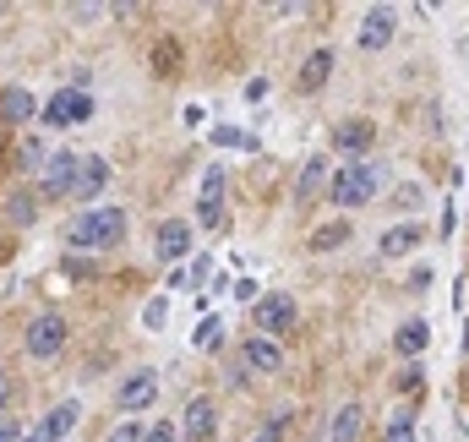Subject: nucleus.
I'll list each match as a JSON object with an SVG mask.
<instances>
[{
	"instance_id": "1",
	"label": "nucleus",
	"mask_w": 469,
	"mask_h": 442,
	"mask_svg": "<svg viewBox=\"0 0 469 442\" xmlns=\"http://www.w3.org/2000/svg\"><path fill=\"white\" fill-rule=\"evenodd\" d=\"M120 235H126V213H120V208H93V213H82V219H71V224H66V241H71L76 252L115 246Z\"/></svg>"
},
{
	"instance_id": "2",
	"label": "nucleus",
	"mask_w": 469,
	"mask_h": 442,
	"mask_svg": "<svg viewBox=\"0 0 469 442\" xmlns=\"http://www.w3.org/2000/svg\"><path fill=\"white\" fill-rule=\"evenodd\" d=\"M377 191H382V164H372V159L344 164V170L333 175V202H339V208H366Z\"/></svg>"
},
{
	"instance_id": "3",
	"label": "nucleus",
	"mask_w": 469,
	"mask_h": 442,
	"mask_svg": "<svg viewBox=\"0 0 469 442\" xmlns=\"http://www.w3.org/2000/svg\"><path fill=\"white\" fill-rule=\"evenodd\" d=\"M60 344H66V317H60V312H44V317L27 323V355H33V361L60 355Z\"/></svg>"
},
{
	"instance_id": "4",
	"label": "nucleus",
	"mask_w": 469,
	"mask_h": 442,
	"mask_svg": "<svg viewBox=\"0 0 469 442\" xmlns=\"http://www.w3.org/2000/svg\"><path fill=\"white\" fill-rule=\"evenodd\" d=\"M333 148H339L350 164H361V159H366V148H377V126H372V120H361V115H355V120H339V126H333Z\"/></svg>"
},
{
	"instance_id": "5",
	"label": "nucleus",
	"mask_w": 469,
	"mask_h": 442,
	"mask_svg": "<svg viewBox=\"0 0 469 442\" xmlns=\"http://www.w3.org/2000/svg\"><path fill=\"white\" fill-rule=\"evenodd\" d=\"M251 323H257V334H262V339H273V334H284V328L295 323V301H290V295H257Z\"/></svg>"
},
{
	"instance_id": "6",
	"label": "nucleus",
	"mask_w": 469,
	"mask_h": 442,
	"mask_svg": "<svg viewBox=\"0 0 469 442\" xmlns=\"http://www.w3.org/2000/svg\"><path fill=\"white\" fill-rule=\"evenodd\" d=\"M158 399V366H137L120 388H115V405L120 410H148Z\"/></svg>"
},
{
	"instance_id": "7",
	"label": "nucleus",
	"mask_w": 469,
	"mask_h": 442,
	"mask_svg": "<svg viewBox=\"0 0 469 442\" xmlns=\"http://www.w3.org/2000/svg\"><path fill=\"white\" fill-rule=\"evenodd\" d=\"M93 115V98L82 93V87H60L49 104H44V120L49 126H76V120H87Z\"/></svg>"
},
{
	"instance_id": "8",
	"label": "nucleus",
	"mask_w": 469,
	"mask_h": 442,
	"mask_svg": "<svg viewBox=\"0 0 469 442\" xmlns=\"http://www.w3.org/2000/svg\"><path fill=\"white\" fill-rule=\"evenodd\" d=\"M76 164H82V153H71V148H55V153H49V164H44V191H49V197H71Z\"/></svg>"
},
{
	"instance_id": "9",
	"label": "nucleus",
	"mask_w": 469,
	"mask_h": 442,
	"mask_svg": "<svg viewBox=\"0 0 469 442\" xmlns=\"http://www.w3.org/2000/svg\"><path fill=\"white\" fill-rule=\"evenodd\" d=\"M104 186H109V164H104V159H93V153H82L76 180H71V197H76V202H93Z\"/></svg>"
},
{
	"instance_id": "10",
	"label": "nucleus",
	"mask_w": 469,
	"mask_h": 442,
	"mask_svg": "<svg viewBox=\"0 0 469 442\" xmlns=\"http://www.w3.org/2000/svg\"><path fill=\"white\" fill-rule=\"evenodd\" d=\"M153 252H158V262H180V257L191 252V224H186V219H169V224H158V235H153Z\"/></svg>"
},
{
	"instance_id": "11",
	"label": "nucleus",
	"mask_w": 469,
	"mask_h": 442,
	"mask_svg": "<svg viewBox=\"0 0 469 442\" xmlns=\"http://www.w3.org/2000/svg\"><path fill=\"white\" fill-rule=\"evenodd\" d=\"M421 241H426V224L404 219V224H393V230L377 241V257H410V252H421Z\"/></svg>"
},
{
	"instance_id": "12",
	"label": "nucleus",
	"mask_w": 469,
	"mask_h": 442,
	"mask_svg": "<svg viewBox=\"0 0 469 442\" xmlns=\"http://www.w3.org/2000/svg\"><path fill=\"white\" fill-rule=\"evenodd\" d=\"M180 432L191 442H208L213 432H219V410H213V399L208 394H197L191 405H186V421H180Z\"/></svg>"
},
{
	"instance_id": "13",
	"label": "nucleus",
	"mask_w": 469,
	"mask_h": 442,
	"mask_svg": "<svg viewBox=\"0 0 469 442\" xmlns=\"http://www.w3.org/2000/svg\"><path fill=\"white\" fill-rule=\"evenodd\" d=\"M361 432H366V405H339L333 410V421H328V442H361Z\"/></svg>"
},
{
	"instance_id": "14",
	"label": "nucleus",
	"mask_w": 469,
	"mask_h": 442,
	"mask_svg": "<svg viewBox=\"0 0 469 442\" xmlns=\"http://www.w3.org/2000/svg\"><path fill=\"white\" fill-rule=\"evenodd\" d=\"M246 366H257L262 377L284 372V350H279V339H262V334H251V339H246Z\"/></svg>"
},
{
	"instance_id": "15",
	"label": "nucleus",
	"mask_w": 469,
	"mask_h": 442,
	"mask_svg": "<svg viewBox=\"0 0 469 442\" xmlns=\"http://www.w3.org/2000/svg\"><path fill=\"white\" fill-rule=\"evenodd\" d=\"M393 5H377V11H366V22H361V49H382L388 38H393Z\"/></svg>"
},
{
	"instance_id": "16",
	"label": "nucleus",
	"mask_w": 469,
	"mask_h": 442,
	"mask_svg": "<svg viewBox=\"0 0 469 442\" xmlns=\"http://www.w3.org/2000/svg\"><path fill=\"white\" fill-rule=\"evenodd\" d=\"M426 344H432V323H426V317H410V323H399V334H393V350H399L404 361H415Z\"/></svg>"
},
{
	"instance_id": "17",
	"label": "nucleus",
	"mask_w": 469,
	"mask_h": 442,
	"mask_svg": "<svg viewBox=\"0 0 469 442\" xmlns=\"http://www.w3.org/2000/svg\"><path fill=\"white\" fill-rule=\"evenodd\" d=\"M76 416H82V410H76V399H66V405H55V410L44 416V427H38L33 437H38V442H60V437H71Z\"/></svg>"
},
{
	"instance_id": "18",
	"label": "nucleus",
	"mask_w": 469,
	"mask_h": 442,
	"mask_svg": "<svg viewBox=\"0 0 469 442\" xmlns=\"http://www.w3.org/2000/svg\"><path fill=\"white\" fill-rule=\"evenodd\" d=\"M328 175H333V164H328V153H317V159H306V170H301V180H295V197H301V202H311V197H322V186H328Z\"/></svg>"
},
{
	"instance_id": "19",
	"label": "nucleus",
	"mask_w": 469,
	"mask_h": 442,
	"mask_svg": "<svg viewBox=\"0 0 469 442\" xmlns=\"http://www.w3.org/2000/svg\"><path fill=\"white\" fill-rule=\"evenodd\" d=\"M328 77H333V49H311V55H306V66H301V87H306V93H317Z\"/></svg>"
},
{
	"instance_id": "20",
	"label": "nucleus",
	"mask_w": 469,
	"mask_h": 442,
	"mask_svg": "<svg viewBox=\"0 0 469 442\" xmlns=\"http://www.w3.org/2000/svg\"><path fill=\"white\" fill-rule=\"evenodd\" d=\"M38 115V98L27 87H5L0 93V120H33Z\"/></svg>"
},
{
	"instance_id": "21",
	"label": "nucleus",
	"mask_w": 469,
	"mask_h": 442,
	"mask_svg": "<svg viewBox=\"0 0 469 442\" xmlns=\"http://www.w3.org/2000/svg\"><path fill=\"white\" fill-rule=\"evenodd\" d=\"M355 230H350V219H333V224H317L311 230V252H333V246H344Z\"/></svg>"
},
{
	"instance_id": "22",
	"label": "nucleus",
	"mask_w": 469,
	"mask_h": 442,
	"mask_svg": "<svg viewBox=\"0 0 469 442\" xmlns=\"http://www.w3.org/2000/svg\"><path fill=\"white\" fill-rule=\"evenodd\" d=\"M388 442H415V405H399L388 421Z\"/></svg>"
},
{
	"instance_id": "23",
	"label": "nucleus",
	"mask_w": 469,
	"mask_h": 442,
	"mask_svg": "<svg viewBox=\"0 0 469 442\" xmlns=\"http://www.w3.org/2000/svg\"><path fill=\"white\" fill-rule=\"evenodd\" d=\"M197 202H224V170H219V164L202 175V191H197Z\"/></svg>"
},
{
	"instance_id": "24",
	"label": "nucleus",
	"mask_w": 469,
	"mask_h": 442,
	"mask_svg": "<svg viewBox=\"0 0 469 442\" xmlns=\"http://www.w3.org/2000/svg\"><path fill=\"white\" fill-rule=\"evenodd\" d=\"M33 213H38L33 197H11V202H5V219H11V224H33Z\"/></svg>"
},
{
	"instance_id": "25",
	"label": "nucleus",
	"mask_w": 469,
	"mask_h": 442,
	"mask_svg": "<svg viewBox=\"0 0 469 442\" xmlns=\"http://www.w3.org/2000/svg\"><path fill=\"white\" fill-rule=\"evenodd\" d=\"M44 164H49V153H44V142H33V137H27V142H22V170L33 175V170H44Z\"/></svg>"
},
{
	"instance_id": "26",
	"label": "nucleus",
	"mask_w": 469,
	"mask_h": 442,
	"mask_svg": "<svg viewBox=\"0 0 469 442\" xmlns=\"http://www.w3.org/2000/svg\"><path fill=\"white\" fill-rule=\"evenodd\" d=\"M197 224L202 230H219L224 224V202H197Z\"/></svg>"
},
{
	"instance_id": "27",
	"label": "nucleus",
	"mask_w": 469,
	"mask_h": 442,
	"mask_svg": "<svg viewBox=\"0 0 469 442\" xmlns=\"http://www.w3.org/2000/svg\"><path fill=\"white\" fill-rule=\"evenodd\" d=\"M284 427H290V410H279V416H273V421H268L251 442H284Z\"/></svg>"
},
{
	"instance_id": "28",
	"label": "nucleus",
	"mask_w": 469,
	"mask_h": 442,
	"mask_svg": "<svg viewBox=\"0 0 469 442\" xmlns=\"http://www.w3.org/2000/svg\"><path fill=\"white\" fill-rule=\"evenodd\" d=\"M142 442H180V427H169V421H158V427H148Z\"/></svg>"
},
{
	"instance_id": "29",
	"label": "nucleus",
	"mask_w": 469,
	"mask_h": 442,
	"mask_svg": "<svg viewBox=\"0 0 469 442\" xmlns=\"http://www.w3.org/2000/svg\"><path fill=\"white\" fill-rule=\"evenodd\" d=\"M213 344H219V323H213V317H208V323H202V328H197V350H213Z\"/></svg>"
},
{
	"instance_id": "30",
	"label": "nucleus",
	"mask_w": 469,
	"mask_h": 442,
	"mask_svg": "<svg viewBox=\"0 0 469 442\" xmlns=\"http://www.w3.org/2000/svg\"><path fill=\"white\" fill-rule=\"evenodd\" d=\"M109 442H142V427H137V421H120V427L109 432Z\"/></svg>"
},
{
	"instance_id": "31",
	"label": "nucleus",
	"mask_w": 469,
	"mask_h": 442,
	"mask_svg": "<svg viewBox=\"0 0 469 442\" xmlns=\"http://www.w3.org/2000/svg\"><path fill=\"white\" fill-rule=\"evenodd\" d=\"M164 312H169L164 301H148V312H142V323H148V328H164Z\"/></svg>"
},
{
	"instance_id": "32",
	"label": "nucleus",
	"mask_w": 469,
	"mask_h": 442,
	"mask_svg": "<svg viewBox=\"0 0 469 442\" xmlns=\"http://www.w3.org/2000/svg\"><path fill=\"white\" fill-rule=\"evenodd\" d=\"M399 202L404 208H421V186H399Z\"/></svg>"
},
{
	"instance_id": "33",
	"label": "nucleus",
	"mask_w": 469,
	"mask_h": 442,
	"mask_svg": "<svg viewBox=\"0 0 469 442\" xmlns=\"http://www.w3.org/2000/svg\"><path fill=\"white\" fill-rule=\"evenodd\" d=\"M202 279H208V257H197V262H191V273H186V284H202Z\"/></svg>"
},
{
	"instance_id": "34",
	"label": "nucleus",
	"mask_w": 469,
	"mask_h": 442,
	"mask_svg": "<svg viewBox=\"0 0 469 442\" xmlns=\"http://www.w3.org/2000/svg\"><path fill=\"white\" fill-rule=\"evenodd\" d=\"M399 388H404V394H410V388H421V372H415V366H404V372H399Z\"/></svg>"
},
{
	"instance_id": "35",
	"label": "nucleus",
	"mask_w": 469,
	"mask_h": 442,
	"mask_svg": "<svg viewBox=\"0 0 469 442\" xmlns=\"http://www.w3.org/2000/svg\"><path fill=\"white\" fill-rule=\"evenodd\" d=\"M0 442H22V432H16L11 421H0Z\"/></svg>"
},
{
	"instance_id": "36",
	"label": "nucleus",
	"mask_w": 469,
	"mask_h": 442,
	"mask_svg": "<svg viewBox=\"0 0 469 442\" xmlns=\"http://www.w3.org/2000/svg\"><path fill=\"white\" fill-rule=\"evenodd\" d=\"M464 361H469V317H464Z\"/></svg>"
},
{
	"instance_id": "37",
	"label": "nucleus",
	"mask_w": 469,
	"mask_h": 442,
	"mask_svg": "<svg viewBox=\"0 0 469 442\" xmlns=\"http://www.w3.org/2000/svg\"><path fill=\"white\" fill-rule=\"evenodd\" d=\"M0 410H5V377H0Z\"/></svg>"
},
{
	"instance_id": "38",
	"label": "nucleus",
	"mask_w": 469,
	"mask_h": 442,
	"mask_svg": "<svg viewBox=\"0 0 469 442\" xmlns=\"http://www.w3.org/2000/svg\"><path fill=\"white\" fill-rule=\"evenodd\" d=\"M22 442H38V437H33V432H27V437H22Z\"/></svg>"
},
{
	"instance_id": "39",
	"label": "nucleus",
	"mask_w": 469,
	"mask_h": 442,
	"mask_svg": "<svg viewBox=\"0 0 469 442\" xmlns=\"http://www.w3.org/2000/svg\"><path fill=\"white\" fill-rule=\"evenodd\" d=\"M0 148H5V137H0Z\"/></svg>"
}]
</instances>
